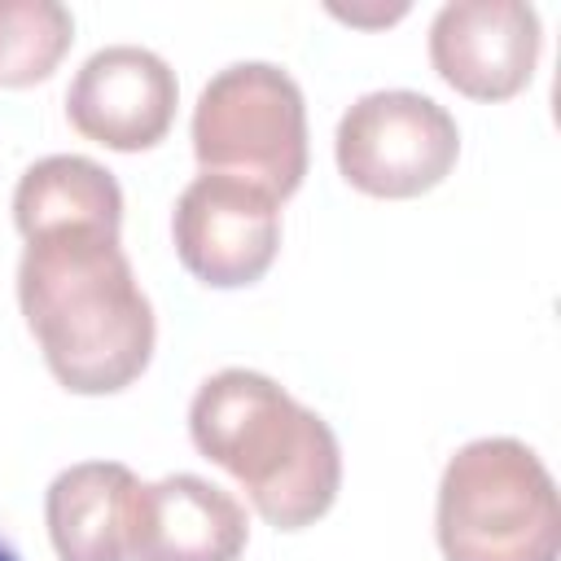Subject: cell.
Returning <instances> with one entry per match:
<instances>
[{
    "instance_id": "cell-1",
    "label": "cell",
    "mask_w": 561,
    "mask_h": 561,
    "mask_svg": "<svg viewBox=\"0 0 561 561\" xmlns=\"http://www.w3.org/2000/svg\"><path fill=\"white\" fill-rule=\"evenodd\" d=\"M18 307L48 373L70 394H118L153 359V307L118 228L61 224L26 237Z\"/></svg>"
},
{
    "instance_id": "cell-2",
    "label": "cell",
    "mask_w": 561,
    "mask_h": 561,
    "mask_svg": "<svg viewBox=\"0 0 561 561\" xmlns=\"http://www.w3.org/2000/svg\"><path fill=\"white\" fill-rule=\"evenodd\" d=\"M188 434L206 460L237 478L254 513L276 530H302L337 500V434L267 373H210L188 403Z\"/></svg>"
},
{
    "instance_id": "cell-3",
    "label": "cell",
    "mask_w": 561,
    "mask_h": 561,
    "mask_svg": "<svg viewBox=\"0 0 561 561\" xmlns=\"http://www.w3.org/2000/svg\"><path fill=\"white\" fill-rule=\"evenodd\" d=\"M434 530L447 561H557V482L522 438H473L438 478Z\"/></svg>"
},
{
    "instance_id": "cell-4",
    "label": "cell",
    "mask_w": 561,
    "mask_h": 561,
    "mask_svg": "<svg viewBox=\"0 0 561 561\" xmlns=\"http://www.w3.org/2000/svg\"><path fill=\"white\" fill-rule=\"evenodd\" d=\"M193 153L202 171L245 180L272 202L307 175V105L289 70L272 61L224 66L193 105Z\"/></svg>"
},
{
    "instance_id": "cell-5",
    "label": "cell",
    "mask_w": 561,
    "mask_h": 561,
    "mask_svg": "<svg viewBox=\"0 0 561 561\" xmlns=\"http://www.w3.org/2000/svg\"><path fill=\"white\" fill-rule=\"evenodd\" d=\"M337 171L351 188L386 202L438 188L460 158L456 118L425 92L381 88L364 92L333 136Z\"/></svg>"
},
{
    "instance_id": "cell-6",
    "label": "cell",
    "mask_w": 561,
    "mask_h": 561,
    "mask_svg": "<svg viewBox=\"0 0 561 561\" xmlns=\"http://www.w3.org/2000/svg\"><path fill=\"white\" fill-rule=\"evenodd\" d=\"M171 237L180 263L210 289L254 285L280 250V202L263 188L202 171L175 202Z\"/></svg>"
},
{
    "instance_id": "cell-7",
    "label": "cell",
    "mask_w": 561,
    "mask_h": 561,
    "mask_svg": "<svg viewBox=\"0 0 561 561\" xmlns=\"http://www.w3.org/2000/svg\"><path fill=\"white\" fill-rule=\"evenodd\" d=\"M175 101H180L175 70L153 48L105 44L70 79L66 118L92 145L140 153L171 131Z\"/></svg>"
},
{
    "instance_id": "cell-8",
    "label": "cell",
    "mask_w": 561,
    "mask_h": 561,
    "mask_svg": "<svg viewBox=\"0 0 561 561\" xmlns=\"http://www.w3.org/2000/svg\"><path fill=\"white\" fill-rule=\"evenodd\" d=\"M539 13L522 0H447L430 22V61L469 101L517 96L539 66Z\"/></svg>"
},
{
    "instance_id": "cell-9",
    "label": "cell",
    "mask_w": 561,
    "mask_h": 561,
    "mask_svg": "<svg viewBox=\"0 0 561 561\" xmlns=\"http://www.w3.org/2000/svg\"><path fill=\"white\" fill-rule=\"evenodd\" d=\"M245 539V508L197 473H167L131 495L127 561H237Z\"/></svg>"
},
{
    "instance_id": "cell-10",
    "label": "cell",
    "mask_w": 561,
    "mask_h": 561,
    "mask_svg": "<svg viewBox=\"0 0 561 561\" xmlns=\"http://www.w3.org/2000/svg\"><path fill=\"white\" fill-rule=\"evenodd\" d=\"M136 473L118 460H79L48 482L44 522L57 561H127Z\"/></svg>"
},
{
    "instance_id": "cell-11",
    "label": "cell",
    "mask_w": 561,
    "mask_h": 561,
    "mask_svg": "<svg viewBox=\"0 0 561 561\" xmlns=\"http://www.w3.org/2000/svg\"><path fill=\"white\" fill-rule=\"evenodd\" d=\"M13 224L26 237L61 224L123 228V188L114 171L79 153H48L31 162L13 188Z\"/></svg>"
},
{
    "instance_id": "cell-12",
    "label": "cell",
    "mask_w": 561,
    "mask_h": 561,
    "mask_svg": "<svg viewBox=\"0 0 561 561\" xmlns=\"http://www.w3.org/2000/svg\"><path fill=\"white\" fill-rule=\"evenodd\" d=\"M75 44V18L57 0H0V88L48 79Z\"/></svg>"
},
{
    "instance_id": "cell-13",
    "label": "cell",
    "mask_w": 561,
    "mask_h": 561,
    "mask_svg": "<svg viewBox=\"0 0 561 561\" xmlns=\"http://www.w3.org/2000/svg\"><path fill=\"white\" fill-rule=\"evenodd\" d=\"M329 13L351 22V26H386V22H399L408 13V4H390V9H355V4L342 9V4H329Z\"/></svg>"
},
{
    "instance_id": "cell-14",
    "label": "cell",
    "mask_w": 561,
    "mask_h": 561,
    "mask_svg": "<svg viewBox=\"0 0 561 561\" xmlns=\"http://www.w3.org/2000/svg\"><path fill=\"white\" fill-rule=\"evenodd\" d=\"M0 561H22V557H18V548H13L4 535H0Z\"/></svg>"
}]
</instances>
